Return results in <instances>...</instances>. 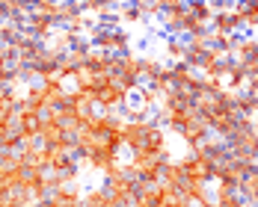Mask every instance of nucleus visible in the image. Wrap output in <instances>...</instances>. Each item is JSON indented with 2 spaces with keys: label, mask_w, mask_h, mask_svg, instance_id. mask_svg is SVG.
I'll return each mask as SVG.
<instances>
[{
  "label": "nucleus",
  "mask_w": 258,
  "mask_h": 207,
  "mask_svg": "<svg viewBox=\"0 0 258 207\" xmlns=\"http://www.w3.org/2000/svg\"><path fill=\"white\" fill-rule=\"evenodd\" d=\"M232 59H237L249 74L252 71H258V36H252V33H243L240 39H237V45H234V53Z\"/></svg>",
  "instance_id": "nucleus-1"
},
{
  "label": "nucleus",
  "mask_w": 258,
  "mask_h": 207,
  "mask_svg": "<svg viewBox=\"0 0 258 207\" xmlns=\"http://www.w3.org/2000/svg\"><path fill=\"white\" fill-rule=\"evenodd\" d=\"M184 18H187V6H184V3L163 9L160 18H157L160 27H163V36H181V24H184Z\"/></svg>",
  "instance_id": "nucleus-2"
},
{
  "label": "nucleus",
  "mask_w": 258,
  "mask_h": 207,
  "mask_svg": "<svg viewBox=\"0 0 258 207\" xmlns=\"http://www.w3.org/2000/svg\"><path fill=\"white\" fill-rule=\"evenodd\" d=\"M149 125H152V122H125V125H122V148L137 151V148L146 142Z\"/></svg>",
  "instance_id": "nucleus-3"
},
{
  "label": "nucleus",
  "mask_w": 258,
  "mask_h": 207,
  "mask_svg": "<svg viewBox=\"0 0 258 207\" xmlns=\"http://www.w3.org/2000/svg\"><path fill=\"white\" fill-rule=\"evenodd\" d=\"M234 15L240 18L243 33H252V36H258V6H252L249 0H237V3H234Z\"/></svg>",
  "instance_id": "nucleus-4"
},
{
  "label": "nucleus",
  "mask_w": 258,
  "mask_h": 207,
  "mask_svg": "<svg viewBox=\"0 0 258 207\" xmlns=\"http://www.w3.org/2000/svg\"><path fill=\"white\" fill-rule=\"evenodd\" d=\"M211 30L220 33V36H234V33H243V24H240V18L234 12H220V15H214Z\"/></svg>",
  "instance_id": "nucleus-5"
},
{
  "label": "nucleus",
  "mask_w": 258,
  "mask_h": 207,
  "mask_svg": "<svg viewBox=\"0 0 258 207\" xmlns=\"http://www.w3.org/2000/svg\"><path fill=\"white\" fill-rule=\"evenodd\" d=\"M246 77H249V71L237 62V59H232V65H229V74H226V89L232 92V95H237V92H243L246 89Z\"/></svg>",
  "instance_id": "nucleus-6"
},
{
  "label": "nucleus",
  "mask_w": 258,
  "mask_h": 207,
  "mask_svg": "<svg viewBox=\"0 0 258 207\" xmlns=\"http://www.w3.org/2000/svg\"><path fill=\"white\" fill-rule=\"evenodd\" d=\"M184 6H187V15H190V18H196L199 24L211 27V21H214V9H211L208 0H184Z\"/></svg>",
  "instance_id": "nucleus-7"
},
{
  "label": "nucleus",
  "mask_w": 258,
  "mask_h": 207,
  "mask_svg": "<svg viewBox=\"0 0 258 207\" xmlns=\"http://www.w3.org/2000/svg\"><path fill=\"white\" fill-rule=\"evenodd\" d=\"M184 51H187V42L181 39V36H166L163 39V53H166V62L169 65H175L184 59Z\"/></svg>",
  "instance_id": "nucleus-8"
},
{
  "label": "nucleus",
  "mask_w": 258,
  "mask_h": 207,
  "mask_svg": "<svg viewBox=\"0 0 258 207\" xmlns=\"http://www.w3.org/2000/svg\"><path fill=\"white\" fill-rule=\"evenodd\" d=\"M80 6H83V12L92 15V18H104V15H110V12L119 9L116 0H80Z\"/></svg>",
  "instance_id": "nucleus-9"
},
{
  "label": "nucleus",
  "mask_w": 258,
  "mask_h": 207,
  "mask_svg": "<svg viewBox=\"0 0 258 207\" xmlns=\"http://www.w3.org/2000/svg\"><path fill=\"white\" fill-rule=\"evenodd\" d=\"M116 15H119V24L125 27V30H128V27H137V24H146L143 15H140V9H137L131 0H125V3L116 9Z\"/></svg>",
  "instance_id": "nucleus-10"
},
{
  "label": "nucleus",
  "mask_w": 258,
  "mask_h": 207,
  "mask_svg": "<svg viewBox=\"0 0 258 207\" xmlns=\"http://www.w3.org/2000/svg\"><path fill=\"white\" fill-rule=\"evenodd\" d=\"M234 107H237V113L246 116V119H255L258 116V98L249 95V92H237V95H234Z\"/></svg>",
  "instance_id": "nucleus-11"
},
{
  "label": "nucleus",
  "mask_w": 258,
  "mask_h": 207,
  "mask_svg": "<svg viewBox=\"0 0 258 207\" xmlns=\"http://www.w3.org/2000/svg\"><path fill=\"white\" fill-rule=\"evenodd\" d=\"M205 56H208L205 45H190V42H187V51H184V59H181V62H184V65H190L193 71H199V68H202V62H205Z\"/></svg>",
  "instance_id": "nucleus-12"
},
{
  "label": "nucleus",
  "mask_w": 258,
  "mask_h": 207,
  "mask_svg": "<svg viewBox=\"0 0 258 207\" xmlns=\"http://www.w3.org/2000/svg\"><path fill=\"white\" fill-rule=\"evenodd\" d=\"M160 68H163V59H157V56H143V62H140V80H143V83H152V80L160 74Z\"/></svg>",
  "instance_id": "nucleus-13"
},
{
  "label": "nucleus",
  "mask_w": 258,
  "mask_h": 207,
  "mask_svg": "<svg viewBox=\"0 0 258 207\" xmlns=\"http://www.w3.org/2000/svg\"><path fill=\"white\" fill-rule=\"evenodd\" d=\"M137 9H140V15H143V21H157L160 18V12H163V6H160V0H131Z\"/></svg>",
  "instance_id": "nucleus-14"
},
{
  "label": "nucleus",
  "mask_w": 258,
  "mask_h": 207,
  "mask_svg": "<svg viewBox=\"0 0 258 207\" xmlns=\"http://www.w3.org/2000/svg\"><path fill=\"white\" fill-rule=\"evenodd\" d=\"M208 3H211L214 15H220V12H234V3L237 0H208Z\"/></svg>",
  "instance_id": "nucleus-15"
},
{
  "label": "nucleus",
  "mask_w": 258,
  "mask_h": 207,
  "mask_svg": "<svg viewBox=\"0 0 258 207\" xmlns=\"http://www.w3.org/2000/svg\"><path fill=\"white\" fill-rule=\"evenodd\" d=\"M116 3H119V6H122V3H125V0H116Z\"/></svg>",
  "instance_id": "nucleus-16"
},
{
  "label": "nucleus",
  "mask_w": 258,
  "mask_h": 207,
  "mask_svg": "<svg viewBox=\"0 0 258 207\" xmlns=\"http://www.w3.org/2000/svg\"><path fill=\"white\" fill-rule=\"evenodd\" d=\"M75 3H80V0H75Z\"/></svg>",
  "instance_id": "nucleus-17"
}]
</instances>
